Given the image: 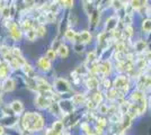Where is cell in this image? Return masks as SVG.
I'll return each instance as SVG.
<instances>
[{
	"instance_id": "6da1fadb",
	"label": "cell",
	"mask_w": 151,
	"mask_h": 135,
	"mask_svg": "<svg viewBox=\"0 0 151 135\" xmlns=\"http://www.w3.org/2000/svg\"><path fill=\"white\" fill-rule=\"evenodd\" d=\"M23 125L26 129L35 132L44 127V121L42 116L36 113H27L23 117Z\"/></svg>"
},
{
	"instance_id": "7a4b0ae2",
	"label": "cell",
	"mask_w": 151,
	"mask_h": 135,
	"mask_svg": "<svg viewBox=\"0 0 151 135\" xmlns=\"http://www.w3.org/2000/svg\"><path fill=\"white\" fill-rule=\"evenodd\" d=\"M54 88L58 90L59 94H65V92H69L71 90L69 82L64 79H57L54 81Z\"/></svg>"
},
{
	"instance_id": "3957f363",
	"label": "cell",
	"mask_w": 151,
	"mask_h": 135,
	"mask_svg": "<svg viewBox=\"0 0 151 135\" xmlns=\"http://www.w3.org/2000/svg\"><path fill=\"white\" fill-rule=\"evenodd\" d=\"M114 87H115V89H122L123 91H126L129 89L127 78L124 76H119L114 81Z\"/></svg>"
},
{
	"instance_id": "277c9868",
	"label": "cell",
	"mask_w": 151,
	"mask_h": 135,
	"mask_svg": "<svg viewBox=\"0 0 151 135\" xmlns=\"http://www.w3.org/2000/svg\"><path fill=\"white\" fill-rule=\"evenodd\" d=\"M8 28H9V31H10V34H12L13 39H15V41H19L20 37H22V32H20V29L17 27V25L12 21V23L8 24Z\"/></svg>"
},
{
	"instance_id": "5b68a950",
	"label": "cell",
	"mask_w": 151,
	"mask_h": 135,
	"mask_svg": "<svg viewBox=\"0 0 151 135\" xmlns=\"http://www.w3.org/2000/svg\"><path fill=\"white\" fill-rule=\"evenodd\" d=\"M38 68L42 71H49L51 69V62L47 58H41L37 62Z\"/></svg>"
},
{
	"instance_id": "8992f818",
	"label": "cell",
	"mask_w": 151,
	"mask_h": 135,
	"mask_svg": "<svg viewBox=\"0 0 151 135\" xmlns=\"http://www.w3.org/2000/svg\"><path fill=\"white\" fill-rule=\"evenodd\" d=\"M77 39H79V43H89L91 41V35L88 31H83L79 35H77Z\"/></svg>"
},
{
	"instance_id": "52a82bcc",
	"label": "cell",
	"mask_w": 151,
	"mask_h": 135,
	"mask_svg": "<svg viewBox=\"0 0 151 135\" xmlns=\"http://www.w3.org/2000/svg\"><path fill=\"white\" fill-rule=\"evenodd\" d=\"M14 88H15V81L12 78H7L2 84V90L8 92V91H13Z\"/></svg>"
},
{
	"instance_id": "ba28073f",
	"label": "cell",
	"mask_w": 151,
	"mask_h": 135,
	"mask_svg": "<svg viewBox=\"0 0 151 135\" xmlns=\"http://www.w3.org/2000/svg\"><path fill=\"white\" fill-rule=\"evenodd\" d=\"M117 21H119V19H117L116 17H109V18L106 20V27H105L107 32L114 31L115 27L117 26Z\"/></svg>"
},
{
	"instance_id": "9c48e42d",
	"label": "cell",
	"mask_w": 151,
	"mask_h": 135,
	"mask_svg": "<svg viewBox=\"0 0 151 135\" xmlns=\"http://www.w3.org/2000/svg\"><path fill=\"white\" fill-rule=\"evenodd\" d=\"M10 107H12V109L15 114H20L23 110H24V106H23V104L20 103L19 100H15L10 105Z\"/></svg>"
},
{
	"instance_id": "30bf717a",
	"label": "cell",
	"mask_w": 151,
	"mask_h": 135,
	"mask_svg": "<svg viewBox=\"0 0 151 135\" xmlns=\"http://www.w3.org/2000/svg\"><path fill=\"white\" fill-rule=\"evenodd\" d=\"M72 101H70V100H63L61 103L59 104V107H60V109L63 110L64 113H70L71 110H72Z\"/></svg>"
},
{
	"instance_id": "8fae6325",
	"label": "cell",
	"mask_w": 151,
	"mask_h": 135,
	"mask_svg": "<svg viewBox=\"0 0 151 135\" xmlns=\"http://www.w3.org/2000/svg\"><path fill=\"white\" fill-rule=\"evenodd\" d=\"M9 65L7 63H2L0 64V79H7V76H8V72H9Z\"/></svg>"
},
{
	"instance_id": "7c38bea8",
	"label": "cell",
	"mask_w": 151,
	"mask_h": 135,
	"mask_svg": "<svg viewBox=\"0 0 151 135\" xmlns=\"http://www.w3.org/2000/svg\"><path fill=\"white\" fill-rule=\"evenodd\" d=\"M58 53H59V55H60L61 58H67L68 54H69V49H68V46L64 44H61L58 47Z\"/></svg>"
},
{
	"instance_id": "4fadbf2b",
	"label": "cell",
	"mask_w": 151,
	"mask_h": 135,
	"mask_svg": "<svg viewBox=\"0 0 151 135\" xmlns=\"http://www.w3.org/2000/svg\"><path fill=\"white\" fill-rule=\"evenodd\" d=\"M98 71L101 72V73H104V74L109 73V71H111V63L108 61H105L103 64L98 66Z\"/></svg>"
},
{
	"instance_id": "5bb4252c",
	"label": "cell",
	"mask_w": 151,
	"mask_h": 135,
	"mask_svg": "<svg viewBox=\"0 0 151 135\" xmlns=\"http://www.w3.org/2000/svg\"><path fill=\"white\" fill-rule=\"evenodd\" d=\"M85 100H86V98H85V96L81 95V94H77V95H75V96L72 97V99H71V101H72L73 104H76V105L83 104L85 103Z\"/></svg>"
},
{
	"instance_id": "9a60e30c",
	"label": "cell",
	"mask_w": 151,
	"mask_h": 135,
	"mask_svg": "<svg viewBox=\"0 0 151 135\" xmlns=\"http://www.w3.org/2000/svg\"><path fill=\"white\" fill-rule=\"evenodd\" d=\"M131 117L127 115V114H125V115L123 116V119H122V125H123V129H126L130 127V125H131Z\"/></svg>"
},
{
	"instance_id": "2e32d148",
	"label": "cell",
	"mask_w": 151,
	"mask_h": 135,
	"mask_svg": "<svg viewBox=\"0 0 151 135\" xmlns=\"http://www.w3.org/2000/svg\"><path fill=\"white\" fill-rule=\"evenodd\" d=\"M62 129H63V123L62 122H60V121H58V122H54L52 131H54L57 134H60V133L62 132Z\"/></svg>"
},
{
	"instance_id": "e0dca14e",
	"label": "cell",
	"mask_w": 151,
	"mask_h": 135,
	"mask_svg": "<svg viewBox=\"0 0 151 135\" xmlns=\"http://www.w3.org/2000/svg\"><path fill=\"white\" fill-rule=\"evenodd\" d=\"M145 96H143V92L142 91H140V90H135V91H133L132 94V99L134 101H140L141 99H143Z\"/></svg>"
},
{
	"instance_id": "ac0fdd59",
	"label": "cell",
	"mask_w": 151,
	"mask_h": 135,
	"mask_svg": "<svg viewBox=\"0 0 151 135\" xmlns=\"http://www.w3.org/2000/svg\"><path fill=\"white\" fill-rule=\"evenodd\" d=\"M23 70L25 72V74H27V77L29 78H34V71H33V68L28 63H26L24 66H23Z\"/></svg>"
},
{
	"instance_id": "d6986e66",
	"label": "cell",
	"mask_w": 151,
	"mask_h": 135,
	"mask_svg": "<svg viewBox=\"0 0 151 135\" xmlns=\"http://www.w3.org/2000/svg\"><path fill=\"white\" fill-rule=\"evenodd\" d=\"M87 87H88L89 89H95V88H97V87H98V80L95 79V78L88 79V80H87Z\"/></svg>"
},
{
	"instance_id": "ffe728a7",
	"label": "cell",
	"mask_w": 151,
	"mask_h": 135,
	"mask_svg": "<svg viewBox=\"0 0 151 135\" xmlns=\"http://www.w3.org/2000/svg\"><path fill=\"white\" fill-rule=\"evenodd\" d=\"M130 107H131V105H130V103H129V101H123V103L121 104V106H120L121 113H123L124 115H125V114H127V111H129V109H130Z\"/></svg>"
},
{
	"instance_id": "44dd1931",
	"label": "cell",
	"mask_w": 151,
	"mask_h": 135,
	"mask_svg": "<svg viewBox=\"0 0 151 135\" xmlns=\"http://www.w3.org/2000/svg\"><path fill=\"white\" fill-rule=\"evenodd\" d=\"M145 47H147V43H145V41H138L135 43V50L137 51L143 52L145 50Z\"/></svg>"
},
{
	"instance_id": "7402d4cb",
	"label": "cell",
	"mask_w": 151,
	"mask_h": 135,
	"mask_svg": "<svg viewBox=\"0 0 151 135\" xmlns=\"http://www.w3.org/2000/svg\"><path fill=\"white\" fill-rule=\"evenodd\" d=\"M142 29H143V32H145V33L151 32V19L143 20V23H142Z\"/></svg>"
},
{
	"instance_id": "603a6c76",
	"label": "cell",
	"mask_w": 151,
	"mask_h": 135,
	"mask_svg": "<svg viewBox=\"0 0 151 135\" xmlns=\"http://www.w3.org/2000/svg\"><path fill=\"white\" fill-rule=\"evenodd\" d=\"M36 36H37V35H36V32H35L34 28H32V29L26 32V37L29 39V41H34V39H36Z\"/></svg>"
},
{
	"instance_id": "cb8c5ba5",
	"label": "cell",
	"mask_w": 151,
	"mask_h": 135,
	"mask_svg": "<svg viewBox=\"0 0 151 135\" xmlns=\"http://www.w3.org/2000/svg\"><path fill=\"white\" fill-rule=\"evenodd\" d=\"M65 37L69 39V41H75L77 39V34L76 32H73L72 29H68L67 32H65Z\"/></svg>"
},
{
	"instance_id": "d4e9b609",
	"label": "cell",
	"mask_w": 151,
	"mask_h": 135,
	"mask_svg": "<svg viewBox=\"0 0 151 135\" xmlns=\"http://www.w3.org/2000/svg\"><path fill=\"white\" fill-rule=\"evenodd\" d=\"M35 32H36V35L37 36H44L45 35V27L43 25H40L36 27V29H35Z\"/></svg>"
},
{
	"instance_id": "484cf974",
	"label": "cell",
	"mask_w": 151,
	"mask_h": 135,
	"mask_svg": "<svg viewBox=\"0 0 151 135\" xmlns=\"http://www.w3.org/2000/svg\"><path fill=\"white\" fill-rule=\"evenodd\" d=\"M133 34V28L131 27V26H126L125 29H124V33H123V35L125 36L126 39H130L131 36H132Z\"/></svg>"
},
{
	"instance_id": "4316f807",
	"label": "cell",
	"mask_w": 151,
	"mask_h": 135,
	"mask_svg": "<svg viewBox=\"0 0 151 135\" xmlns=\"http://www.w3.org/2000/svg\"><path fill=\"white\" fill-rule=\"evenodd\" d=\"M23 28L25 29L26 32L27 31H29V29H32L33 28V23H32L31 19H26L24 23H23Z\"/></svg>"
},
{
	"instance_id": "83f0119b",
	"label": "cell",
	"mask_w": 151,
	"mask_h": 135,
	"mask_svg": "<svg viewBox=\"0 0 151 135\" xmlns=\"http://www.w3.org/2000/svg\"><path fill=\"white\" fill-rule=\"evenodd\" d=\"M101 100H103V96H101V92H96L94 95V97H93V101L96 104H101Z\"/></svg>"
},
{
	"instance_id": "f1b7e54d",
	"label": "cell",
	"mask_w": 151,
	"mask_h": 135,
	"mask_svg": "<svg viewBox=\"0 0 151 135\" xmlns=\"http://www.w3.org/2000/svg\"><path fill=\"white\" fill-rule=\"evenodd\" d=\"M116 97H117V91H116V89H111L107 92V98L108 99H115Z\"/></svg>"
},
{
	"instance_id": "f546056e",
	"label": "cell",
	"mask_w": 151,
	"mask_h": 135,
	"mask_svg": "<svg viewBox=\"0 0 151 135\" xmlns=\"http://www.w3.org/2000/svg\"><path fill=\"white\" fill-rule=\"evenodd\" d=\"M83 4H85V5H83L85 11L88 14V15H90V16H91V4H90V2H88V1H85Z\"/></svg>"
},
{
	"instance_id": "4dcf8cb0",
	"label": "cell",
	"mask_w": 151,
	"mask_h": 135,
	"mask_svg": "<svg viewBox=\"0 0 151 135\" xmlns=\"http://www.w3.org/2000/svg\"><path fill=\"white\" fill-rule=\"evenodd\" d=\"M55 56H57V53H55V51H54V50H49V51H47L46 58L49 59V60H54V59H55Z\"/></svg>"
},
{
	"instance_id": "1f68e13d",
	"label": "cell",
	"mask_w": 151,
	"mask_h": 135,
	"mask_svg": "<svg viewBox=\"0 0 151 135\" xmlns=\"http://www.w3.org/2000/svg\"><path fill=\"white\" fill-rule=\"evenodd\" d=\"M87 60H88V62H90V63L95 62V60H96V53L95 52H89L88 55H87Z\"/></svg>"
},
{
	"instance_id": "d6a6232c",
	"label": "cell",
	"mask_w": 151,
	"mask_h": 135,
	"mask_svg": "<svg viewBox=\"0 0 151 135\" xmlns=\"http://www.w3.org/2000/svg\"><path fill=\"white\" fill-rule=\"evenodd\" d=\"M1 13H2V16H4L5 18H8V17L10 16L9 7H4V8H2V10H1Z\"/></svg>"
},
{
	"instance_id": "836d02e7",
	"label": "cell",
	"mask_w": 151,
	"mask_h": 135,
	"mask_svg": "<svg viewBox=\"0 0 151 135\" xmlns=\"http://www.w3.org/2000/svg\"><path fill=\"white\" fill-rule=\"evenodd\" d=\"M81 129H85V132L87 133L88 135H91L93 133H91V131H90V129H89V125L88 124H86V123H83V124H81Z\"/></svg>"
},
{
	"instance_id": "e575fe53",
	"label": "cell",
	"mask_w": 151,
	"mask_h": 135,
	"mask_svg": "<svg viewBox=\"0 0 151 135\" xmlns=\"http://www.w3.org/2000/svg\"><path fill=\"white\" fill-rule=\"evenodd\" d=\"M99 113H101V114H106V113H108V107H107L106 105L101 104V106H99Z\"/></svg>"
},
{
	"instance_id": "d590c367",
	"label": "cell",
	"mask_w": 151,
	"mask_h": 135,
	"mask_svg": "<svg viewBox=\"0 0 151 135\" xmlns=\"http://www.w3.org/2000/svg\"><path fill=\"white\" fill-rule=\"evenodd\" d=\"M124 23H125L126 26H130L131 23H132V17H131L130 15H125V17H124Z\"/></svg>"
},
{
	"instance_id": "8d00e7d4",
	"label": "cell",
	"mask_w": 151,
	"mask_h": 135,
	"mask_svg": "<svg viewBox=\"0 0 151 135\" xmlns=\"http://www.w3.org/2000/svg\"><path fill=\"white\" fill-rule=\"evenodd\" d=\"M60 4H62L64 7H67V8H71V7L73 6V1H71V0H69V1H63V2H60Z\"/></svg>"
},
{
	"instance_id": "74e56055",
	"label": "cell",
	"mask_w": 151,
	"mask_h": 135,
	"mask_svg": "<svg viewBox=\"0 0 151 135\" xmlns=\"http://www.w3.org/2000/svg\"><path fill=\"white\" fill-rule=\"evenodd\" d=\"M112 4H113V6L115 9H120L121 7H122V4H123V2H122V1H113Z\"/></svg>"
},
{
	"instance_id": "f35d334b",
	"label": "cell",
	"mask_w": 151,
	"mask_h": 135,
	"mask_svg": "<svg viewBox=\"0 0 151 135\" xmlns=\"http://www.w3.org/2000/svg\"><path fill=\"white\" fill-rule=\"evenodd\" d=\"M75 49L77 52H82V50H83V45H81V43H79V44H76L75 45Z\"/></svg>"
},
{
	"instance_id": "ab89813d",
	"label": "cell",
	"mask_w": 151,
	"mask_h": 135,
	"mask_svg": "<svg viewBox=\"0 0 151 135\" xmlns=\"http://www.w3.org/2000/svg\"><path fill=\"white\" fill-rule=\"evenodd\" d=\"M98 124H99V126H101V129H103V127L106 125V121H105L104 118H101V119H98Z\"/></svg>"
},
{
	"instance_id": "60d3db41",
	"label": "cell",
	"mask_w": 151,
	"mask_h": 135,
	"mask_svg": "<svg viewBox=\"0 0 151 135\" xmlns=\"http://www.w3.org/2000/svg\"><path fill=\"white\" fill-rule=\"evenodd\" d=\"M96 105H97V104L94 103V101L91 100V101H89V103H88V107L90 108V109H94L95 107H96Z\"/></svg>"
},
{
	"instance_id": "b9f144b4",
	"label": "cell",
	"mask_w": 151,
	"mask_h": 135,
	"mask_svg": "<svg viewBox=\"0 0 151 135\" xmlns=\"http://www.w3.org/2000/svg\"><path fill=\"white\" fill-rule=\"evenodd\" d=\"M138 66H139V68H141V69H142V68H145V60H141V61L139 62Z\"/></svg>"
},
{
	"instance_id": "7bdbcfd3",
	"label": "cell",
	"mask_w": 151,
	"mask_h": 135,
	"mask_svg": "<svg viewBox=\"0 0 151 135\" xmlns=\"http://www.w3.org/2000/svg\"><path fill=\"white\" fill-rule=\"evenodd\" d=\"M104 87H105V88H109V87H111V81L106 79V80L104 81Z\"/></svg>"
},
{
	"instance_id": "ee69618b",
	"label": "cell",
	"mask_w": 151,
	"mask_h": 135,
	"mask_svg": "<svg viewBox=\"0 0 151 135\" xmlns=\"http://www.w3.org/2000/svg\"><path fill=\"white\" fill-rule=\"evenodd\" d=\"M147 14H148V16H149V17L151 18V7L149 8V9H148V10H147Z\"/></svg>"
},
{
	"instance_id": "f6af8a7d",
	"label": "cell",
	"mask_w": 151,
	"mask_h": 135,
	"mask_svg": "<svg viewBox=\"0 0 151 135\" xmlns=\"http://www.w3.org/2000/svg\"><path fill=\"white\" fill-rule=\"evenodd\" d=\"M147 59H148V60H151V52H148V53H147Z\"/></svg>"
},
{
	"instance_id": "bcb514c9",
	"label": "cell",
	"mask_w": 151,
	"mask_h": 135,
	"mask_svg": "<svg viewBox=\"0 0 151 135\" xmlns=\"http://www.w3.org/2000/svg\"><path fill=\"white\" fill-rule=\"evenodd\" d=\"M4 134V127L2 126H0V135Z\"/></svg>"
},
{
	"instance_id": "7dc6e473",
	"label": "cell",
	"mask_w": 151,
	"mask_h": 135,
	"mask_svg": "<svg viewBox=\"0 0 151 135\" xmlns=\"http://www.w3.org/2000/svg\"><path fill=\"white\" fill-rule=\"evenodd\" d=\"M63 135H71V134H70V133H64Z\"/></svg>"
},
{
	"instance_id": "c3c4849f",
	"label": "cell",
	"mask_w": 151,
	"mask_h": 135,
	"mask_svg": "<svg viewBox=\"0 0 151 135\" xmlns=\"http://www.w3.org/2000/svg\"><path fill=\"white\" fill-rule=\"evenodd\" d=\"M0 99H1V90H0Z\"/></svg>"
},
{
	"instance_id": "681fc988",
	"label": "cell",
	"mask_w": 151,
	"mask_h": 135,
	"mask_svg": "<svg viewBox=\"0 0 151 135\" xmlns=\"http://www.w3.org/2000/svg\"><path fill=\"white\" fill-rule=\"evenodd\" d=\"M121 135H123V134H121Z\"/></svg>"
}]
</instances>
